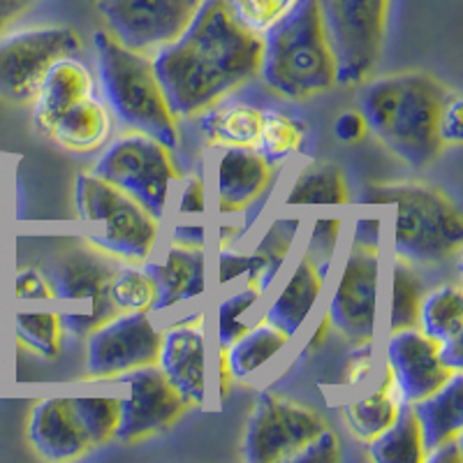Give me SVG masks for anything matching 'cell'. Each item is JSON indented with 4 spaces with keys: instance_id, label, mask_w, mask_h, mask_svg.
Returning <instances> with one entry per match:
<instances>
[{
    "instance_id": "4",
    "label": "cell",
    "mask_w": 463,
    "mask_h": 463,
    "mask_svg": "<svg viewBox=\"0 0 463 463\" xmlns=\"http://www.w3.org/2000/svg\"><path fill=\"white\" fill-rule=\"evenodd\" d=\"M98 74L111 107L126 130L142 132L167 146L179 148V126L160 86L148 53L123 47L109 31L95 33Z\"/></svg>"
},
{
    "instance_id": "10",
    "label": "cell",
    "mask_w": 463,
    "mask_h": 463,
    "mask_svg": "<svg viewBox=\"0 0 463 463\" xmlns=\"http://www.w3.org/2000/svg\"><path fill=\"white\" fill-rule=\"evenodd\" d=\"M81 52L80 33L70 26H33L0 33V98L33 102L49 65Z\"/></svg>"
},
{
    "instance_id": "22",
    "label": "cell",
    "mask_w": 463,
    "mask_h": 463,
    "mask_svg": "<svg viewBox=\"0 0 463 463\" xmlns=\"http://www.w3.org/2000/svg\"><path fill=\"white\" fill-rule=\"evenodd\" d=\"M329 267H332V262L316 264L304 255L299 264L292 269V274H289L288 283L283 285L279 297H274L271 304L267 306L264 320L283 329L289 338L295 336L320 299Z\"/></svg>"
},
{
    "instance_id": "28",
    "label": "cell",
    "mask_w": 463,
    "mask_h": 463,
    "mask_svg": "<svg viewBox=\"0 0 463 463\" xmlns=\"http://www.w3.org/2000/svg\"><path fill=\"white\" fill-rule=\"evenodd\" d=\"M401 405H403V401H401L390 373H384L383 384L373 394L343 405V417H345L347 429L359 440L369 442L371 438L378 436L380 431H384L396 420Z\"/></svg>"
},
{
    "instance_id": "34",
    "label": "cell",
    "mask_w": 463,
    "mask_h": 463,
    "mask_svg": "<svg viewBox=\"0 0 463 463\" xmlns=\"http://www.w3.org/2000/svg\"><path fill=\"white\" fill-rule=\"evenodd\" d=\"M14 336L33 353L53 359L61 353L63 322L58 311H19L14 316Z\"/></svg>"
},
{
    "instance_id": "5",
    "label": "cell",
    "mask_w": 463,
    "mask_h": 463,
    "mask_svg": "<svg viewBox=\"0 0 463 463\" xmlns=\"http://www.w3.org/2000/svg\"><path fill=\"white\" fill-rule=\"evenodd\" d=\"M369 204H394V255L408 264H440L463 246V216L445 193L427 184H384L366 190Z\"/></svg>"
},
{
    "instance_id": "27",
    "label": "cell",
    "mask_w": 463,
    "mask_h": 463,
    "mask_svg": "<svg viewBox=\"0 0 463 463\" xmlns=\"http://www.w3.org/2000/svg\"><path fill=\"white\" fill-rule=\"evenodd\" d=\"M417 329L438 345L461 341L463 297L457 285H440L421 297Z\"/></svg>"
},
{
    "instance_id": "1",
    "label": "cell",
    "mask_w": 463,
    "mask_h": 463,
    "mask_svg": "<svg viewBox=\"0 0 463 463\" xmlns=\"http://www.w3.org/2000/svg\"><path fill=\"white\" fill-rule=\"evenodd\" d=\"M260 56L262 35L243 28L225 0H204L190 26L151 61L172 114L193 118L253 80Z\"/></svg>"
},
{
    "instance_id": "16",
    "label": "cell",
    "mask_w": 463,
    "mask_h": 463,
    "mask_svg": "<svg viewBox=\"0 0 463 463\" xmlns=\"http://www.w3.org/2000/svg\"><path fill=\"white\" fill-rule=\"evenodd\" d=\"M165 378L188 408H202L209 399V343L202 317L167 326L160 336L158 362Z\"/></svg>"
},
{
    "instance_id": "36",
    "label": "cell",
    "mask_w": 463,
    "mask_h": 463,
    "mask_svg": "<svg viewBox=\"0 0 463 463\" xmlns=\"http://www.w3.org/2000/svg\"><path fill=\"white\" fill-rule=\"evenodd\" d=\"M421 280L411 269L408 262H396L394 280H392V311H390V332L417 326L421 304Z\"/></svg>"
},
{
    "instance_id": "2",
    "label": "cell",
    "mask_w": 463,
    "mask_h": 463,
    "mask_svg": "<svg viewBox=\"0 0 463 463\" xmlns=\"http://www.w3.org/2000/svg\"><path fill=\"white\" fill-rule=\"evenodd\" d=\"M449 90L427 72H399L371 81L362 93L366 126L412 167H427L440 153L438 116Z\"/></svg>"
},
{
    "instance_id": "19",
    "label": "cell",
    "mask_w": 463,
    "mask_h": 463,
    "mask_svg": "<svg viewBox=\"0 0 463 463\" xmlns=\"http://www.w3.org/2000/svg\"><path fill=\"white\" fill-rule=\"evenodd\" d=\"M28 440L49 461H68L93 449L70 399L37 401L28 420Z\"/></svg>"
},
{
    "instance_id": "24",
    "label": "cell",
    "mask_w": 463,
    "mask_h": 463,
    "mask_svg": "<svg viewBox=\"0 0 463 463\" xmlns=\"http://www.w3.org/2000/svg\"><path fill=\"white\" fill-rule=\"evenodd\" d=\"M111 135L109 109L95 95H89L53 121L49 137L72 153H90L105 146Z\"/></svg>"
},
{
    "instance_id": "43",
    "label": "cell",
    "mask_w": 463,
    "mask_h": 463,
    "mask_svg": "<svg viewBox=\"0 0 463 463\" xmlns=\"http://www.w3.org/2000/svg\"><path fill=\"white\" fill-rule=\"evenodd\" d=\"M181 181L179 200H176V211L179 216L197 218L206 211V193H204V181L200 176H185Z\"/></svg>"
},
{
    "instance_id": "45",
    "label": "cell",
    "mask_w": 463,
    "mask_h": 463,
    "mask_svg": "<svg viewBox=\"0 0 463 463\" xmlns=\"http://www.w3.org/2000/svg\"><path fill=\"white\" fill-rule=\"evenodd\" d=\"M369 126H366V118L359 111H341L334 121V135H336L338 142L343 144H354L366 135Z\"/></svg>"
},
{
    "instance_id": "32",
    "label": "cell",
    "mask_w": 463,
    "mask_h": 463,
    "mask_svg": "<svg viewBox=\"0 0 463 463\" xmlns=\"http://www.w3.org/2000/svg\"><path fill=\"white\" fill-rule=\"evenodd\" d=\"M304 137L306 126L299 118L279 109H267L262 111V128L253 148L271 167H279L299 151Z\"/></svg>"
},
{
    "instance_id": "11",
    "label": "cell",
    "mask_w": 463,
    "mask_h": 463,
    "mask_svg": "<svg viewBox=\"0 0 463 463\" xmlns=\"http://www.w3.org/2000/svg\"><path fill=\"white\" fill-rule=\"evenodd\" d=\"M325 420L308 405L262 392L243 436V458L248 463L292 461L306 442L325 429Z\"/></svg>"
},
{
    "instance_id": "46",
    "label": "cell",
    "mask_w": 463,
    "mask_h": 463,
    "mask_svg": "<svg viewBox=\"0 0 463 463\" xmlns=\"http://www.w3.org/2000/svg\"><path fill=\"white\" fill-rule=\"evenodd\" d=\"M353 243L354 246L380 250V218L371 216V213L359 218L353 232Z\"/></svg>"
},
{
    "instance_id": "21",
    "label": "cell",
    "mask_w": 463,
    "mask_h": 463,
    "mask_svg": "<svg viewBox=\"0 0 463 463\" xmlns=\"http://www.w3.org/2000/svg\"><path fill=\"white\" fill-rule=\"evenodd\" d=\"M144 269L151 274L156 289H158L153 313L167 311L174 306L197 299L206 292L204 248L172 243L160 262H148L146 260Z\"/></svg>"
},
{
    "instance_id": "25",
    "label": "cell",
    "mask_w": 463,
    "mask_h": 463,
    "mask_svg": "<svg viewBox=\"0 0 463 463\" xmlns=\"http://www.w3.org/2000/svg\"><path fill=\"white\" fill-rule=\"evenodd\" d=\"M262 111L248 102H216L200 114L202 137L211 148H253L262 128Z\"/></svg>"
},
{
    "instance_id": "39",
    "label": "cell",
    "mask_w": 463,
    "mask_h": 463,
    "mask_svg": "<svg viewBox=\"0 0 463 463\" xmlns=\"http://www.w3.org/2000/svg\"><path fill=\"white\" fill-rule=\"evenodd\" d=\"M341 237V218L322 216L313 221L311 232H308V253L306 258L313 260L316 264L332 262L334 250L338 246Z\"/></svg>"
},
{
    "instance_id": "37",
    "label": "cell",
    "mask_w": 463,
    "mask_h": 463,
    "mask_svg": "<svg viewBox=\"0 0 463 463\" xmlns=\"http://www.w3.org/2000/svg\"><path fill=\"white\" fill-rule=\"evenodd\" d=\"M258 288L253 285H246V288L237 289L234 295H230L227 299H222L216 308V343L218 350H225L232 341H237L243 332H246L248 322L246 313L258 304L260 299Z\"/></svg>"
},
{
    "instance_id": "29",
    "label": "cell",
    "mask_w": 463,
    "mask_h": 463,
    "mask_svg": "<svg viewBox=\"0 0 463 463\" xmlns=\"http://www.w3.org/2000/svg\"><path fill=\"white\" fill-rule=\"evenodd\" d=\"M285 204L292 209L299 206H345L347 184L341 167L332 163L306 165L289 185Z\"/></svg>"
},
{
    "instance_id": "31",
    "label": "cell",
    "mask_w": 463,
    "mask_h": 463,
    "mask_svg": "<svg viewBox=\"0 0 463 463\" xmlns=\"http://www.w3.org/2000/svg\"><path fill=\"white\" fill-rule=\"evenodd\" d=\"M299 232V218H280L271 225V230L264 234L260 246L250 253V269H248V285L258 288L260 292L274 283L280 267L288 260L289 248Z\"/></svg>"
},
{
    "instance_id": "14",
    "label": "cell",
    "mask_w": 463,
    "mask_h": 463,
    "mask_svg": "<svg viewBox=\"0 0 463 463\" xmlns=\"http://www.w3.org/2000/svg\"><path fill=\"white\" fill-rule=\"evenodd\" d=\"M160 336L151 313H116L89 334L86 371L90 378H118L151 366L158 362Z\"/></svg>"
},
{
    "instance_id": "33",
    "label": "cell",
    "mask_w": 463,
    "mask_h": 463,
    "mask_svg": "<svg viewBox=\"0 0 463 463\" xmlns=\"http://www.w3.org/2000/svg\"><path fill=\"white\" fill-rule=\"evenodd\" d=\"M109 299L116 313H153L158 289L144 267H116L109 279Z\"/></svg>"
},
{
    "instance_id": "6",
    "label": "cell",
    "mask_w": 463,
    "mask_h": 463,
    "mask_svg": "<svg viewBox=\"0 0 463 463\" xmlns=\"http://www.w3.org/2000/svg\"><path fill=\"white\" fill-rule=\"evenodd\" d=\"M74 209L84 225L93 227L86 239L102 253L126 262H146L156 250L158 218L95 174H80L74 181Z\"/></svg>"
},
{
    "instance_id": "48",
    "label": "cell",
    "mask_w": 463,
    "mask_h": 463,
    "mask_svg": "<svg viewBox=\"0 0 463 463\" xmlns=\"http://www.w3.org/2000/svg\"><path fill=\"white\" fill-rule=\"evenodd\" d=\"M427 463H461L463 461V449H461V436L449 438V440L440 442L436 448L429 449L424 454Z\"/></svg>"
},
{
    "instance_id": "7",
    "label": "cell",
    "mask_w": 463,
    "mask_h": 463,
    "mask_svg": "<svg viewBox=\"0 0 463 463\" xmlns=\"http://www.w3.org/2000/svg\"><path fill=\"white\" fill-rule=\"evenodd\" d=\"M90 174L123 190L158 221L167 213L172 185L181 179L169 148L142 132H128L114 139Z\"/></svg>"
},
{
    "instance_id": "51",
    "label": "cell",
    "mask_w": 463,
    "mask_h": 463,
    "mask_svg": "<svg viewBox=\"0 0 463 463\" xmlns=\"http://www.w3.org/2000/svg\"><path fill=\"white\" fill-rule=\"evenodd\" d=\"M329 329H332V322H329V317H322V325L317 326V332L313 334L311 341H308V347H320L322 343H325V338L329 336Z\"/></svg>"
},
{
    "instance_id": "12",
    "label": "cell",
    "mask_w": 463,
    "mask_h": 463,
    "mask_svg": "<svg viewBox=\"0 0 463 463\" xmlns=\"http://www.w3.org/2000/svg\"><path fill=\"white\" fill-rule=\"evenodd\" d=\"M204 0H95L107 31L128 49L153 56L195 19Z\"/></svg>"
},
{
    "instance_id": "20",
    "label": "cell",
    "mask_w": 463,
    "mask_h": 463,
    "mask_svg": "<svg viewBox=\"0 0 463 463\" xmlns=\"http://www.w3.org/2000/svg\"><path fill=\"white\" fill-rule=\"evenodd\" d=\"M93 95V74L80 58L63 56L53 61L40 80L33 98V126L49 135L58 116Z\"/></svg>"
},
{
    "instance_id": "40",
    "label": "cell",
    "mask_w": 463,
    "mask_h": 463,
    "mask_svg": "<svg viewBox=\"0 0 463 463\" xmlns=\"http://www.w3.org/2000/svg\"><path fill=\"white\" fill-rule=\"evenodd\" d=\"M341 461V440L329 427L322 429L316 438L292 457L289 463H336Z\"/></svg>"
},
{
    "instance_id": "15",
    "label": "cell",
    "mask_w": 463,
    "mask_h": 463,
    "mask_svg": "<svg viewBox=\"0 0 463 463\" xmlns=\"http://www.w3.org/2000/svg\"><path fill=\"white\" fill-rule=\"evenodd\" d=\"M116 380L130 387V394L121 399V415L114 436L121 445H137L165 431L188 411V403L156 364L128 371Z\"/></svg>"
},
{
    "instance_id": "49",
    "label": "cell",
    "mask_w": 463,
    "mask_h": 463,
    "mask_svg": "<svg viewBox=\"0 0 463 463\" xmlns=\"http://www.w3.org/2000/svg\"><path fill=\"white\" fill-rule=\"evenodd\" d=\"M172 243H181V246H193V248H204L206 241V230L200 222H176L172 234Z\"/></svg>"
},
{
    "instance_id": "44",
    "label": "cell",
    "mask_w": 463,
    "mask_h": 463,
    "mask_svg": "<svg viewBox=\"0 0 463 463\" xmlns=\"http://www.w3.org/2000/svg\"><path fill=\"white\" fill-rule=\"evenodd\" d=\"M218 269V285L232 283L239 276H246L250 269V253H237L230 248H221L216 260Z\"/></svg>"
},
{
    "instance_id": "47",
    "label": "cell",
    "mask_w": 463,
    "mask_h": 463,
    "mask_svg": "<svg viewBox=\"0 0 463 463\" xmlns=\"http://www.w3.org/2000/svg\"><path fill=\"white\" fill-rule=\"evenodd\" d=\"M359 353L353 354L350 359V366H347V383H362V380L369 378L371 366H373V343H366V345H357Z\"/></svg>"
},
{
    "instance_id": "13",
    "label": "cell",
    "mask_w": 463,
    "mask_h": 463,
    "mask_svg": "<svg viewBox=\"0 0 463 463\" xmlns=\"http://www.w3.org/2000/svg\"><path fill=\"white\" fill-rule=\"evenodd\" d=\"M380 253L373 248L354 246L347 250L334 295L326 306V317L345 341L353 345L373 343L378 325Z\"/></svg>"
},
{
    "instance_id": "52",
    "label": "cell",
    "mask_w": 463,
    "mask_h": 463,
    "mask_svg": "<svg viewBox=\"0 0 463 463\" xmlns=\"http://www.w3.org/2000/svg\"><path fill=\"white\" fill-rule=\"evenodd\" d=\"M0 204H3V195H0Z\"/></svg>"
},
{
    "instance_id": "30",
    "label": "cell",
    "mask_w": 463,
    "mask_h": 463,
    "mask_svg": "<svg viewBox=\"0 0 463 463\" xmlns=\"http://www.w3.org/2000/svg\"><path fill=\"white\" fill-rule=\"evenodd\" d=\"M369 454L375 463H421L420 427L411 403L401 405L399 415L390 427L369 440Z\"/></svg>"
},
{
    "instance_id": "18",
    "label": "cell",
    "mask_w": 463,
    "mask_h": 463,
    "mask_svg": "<svg viewBox=\"0 0 463 463\" xmlns=\"http://www.w3.org/2000/svg\"><path fill=\"white\" fill-rule=\"evenodd\" d=\"M271 176L274 167L255 148L225 146L213 169L218 211L232 216L250 206L271 184Z\"/></svg>"
},
{
    "instance_id": "26",
    "label": "cell",
    "mask_w": 463,
    "mask_h": 463,
    "mask_svg": "<svg viewBox=\"0 0 463 463\" xmlns=\"http://www.w3.org/2000/svg\"><path fill=\"white\" fill-rule=\"evenodd\" d=\"M288 341L289 336L283 329L262 320L258 325L248 326L237 341H232L225 350H221L222 366H225L230 378L246 380L258 373L269 359L283 353Z\"/></svg>"
},
{
    "instance_id": "50",
    "label": "cell",
    "mask_w": 463,
    "mask_h": 463,
    "mask_svg": "<svg viewBox=\"0 0 463 463\" xmlns=\"http://www.w3.org/2000/svg\"><path fill=\"white\" fill-rule=\"evenodd\" d=\"M37 0H0V33L7 31L19 16L26 14Z\"/></svg>"
},
{
    "instance_id": "42",
    "label": "cell",
    "mask_w": 463,
    "mask_h": 463,
    "mask_svg": "<svg viewBox=\"0 0 463 463\" xmlns=\"http://www.w3.org/2000/svg\"><path fill=\"white\" fill-rule=\"evenodd\" d=\"M14 295L16 299L24 301H52L53 299V289L49 279H44L43 271L28 267L22 269L14 279Z\"/></svg>"
},
{
    "instance_id": "9",
    "label": "cell",
    "mask_w": 463,
    "mask_h": 463,
    "mask_svg": "<svg viewBox=\"0 0 463 463\" xmlns=\"http://www.w3.org/2000/svg\"><path fill=\"white\" fill-rule=\"evenodd\" d=\"M116 264L111 255L93 250H70L58 260L52 271L53 299L63 304L61 322L65 332L74 336H89L95 326H100L116 316L109 299V279Z\"/></svg>"
},
{
    "instance_id": "17",
    "label": "cell",
    "mask_w": 463,
    "mask_h": 463,
    "mask_svg": "<svg viewBox=\"0 0 463 463\" xmlns=\"http://www.w3.org/2000/svg\"><path fill=\"white\" fill-rule=\"evenodd\" d=\"M387 373L394 383L403 403H417L449 380L457 371H449L438 357V343L417 329H396L390 332L387 345Z\"/></svg>"
},
{
    "instance_id": "41",
    "label": "cell",
    "mask_w": 463,
    "mask_h": 463,
    "mask_svg": "<svg viewBox=\"0 0 463 463\" xmlns=\"http://www.w3.org/2000/svg\"><path fill=\"white\" fill-rule=\"evenodd\" d=\"M461 95L449 90L438 116V139L440 146H458L463 137L461 130Z\"/></svg>"
},
{
    "instance_id": "3",
    "label": "cell",
    "mask_w": 463,
    "mask_h": 463,
    "mask_svg": "<svg viewBox=\"0 0 463 463\" xmlns=\"http://www.w3.org/2000/svg\"><path fill=\"white\" fill-rule=\"evenodd\" d=\"M258 74L288 100H308L338 84L336 58L317 0H299L295 10L264 33Z\"/></svg>"
},
{
    "instance_id": "8",
    "label": "cell",
    "mask_w": 463,
    "mask_h": 463,
    "mask_svg": "<svg viewBox=\"0 0 463 463\" xmlns=\"http://www.w3.org/2000/svg\"><path fill=\"white\" fill-rule=\"evenodd\" d=\"M343 86L369 80L380 61L390 0H317Z\"/></svg>"
},
{
    "instance_id": "35",
    "label": "cell",
    "mask_w": 463,
    "mask_h": 463,
    "mask_svg": "<svg viewBox=\"0 0 463 463\" xmlns=\"http://www.w3.org/2000/svg\"><path fill=\"white\" fill-rule=\"evenodd\" d=\"M72 401L77 420L84 427L93 448H102L116 436L118 415H121V399L116 396H80Z\"/></svg>"
},
{
    "instance_id": "23",
    "label": "cell",
    "mask_w": 463,
    "mask_h": 463,
    "mask_svg": "<svg viewBox=\"0 0 463 463\" xmlns=\"http://www.w3.org/2000/svg\"><path fill=\"white\" fill-rule=\"evenodd\" d=\"M412 405L417 427L421 436L424 454L449 438H458L463 431V375L461 371L449 375L433 394L424 396Z\"/></svg>"
},
{
    "instance_id": "38",
    "label": "cell",
    "mask_w": 463,
    "mask_h": 463,
    "mask_svg": "<svg viewBox=\"0 0 463 463\" xmlns=\"http://www.w3.org/2000/svg\"><path fill=\"white\" fill-rule=\"evenodd\" d=\"M232 16L255 35H264L299 5V0H225Z\"/></svg>"
}]
</instances>
